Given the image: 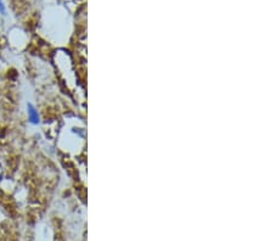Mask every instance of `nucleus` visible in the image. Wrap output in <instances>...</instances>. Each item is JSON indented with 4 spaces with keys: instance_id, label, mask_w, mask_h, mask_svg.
I'll use <instances>...</instances> for the list:
<instances>
[{
    "instance_id": "nucleus-2",
    "label": "nucleus",
    "mask_w": 274,
    "mask_h": 241,
    "mask_svg": "<svg viewBox=\"0 0 274 241\" xmlns=\"http://www.w3.org/2000/svg\"><path fill=\"white\" fill-rule=\"evenodd\" d=\"M0 12L1 14H5V8H4V5H3V1L0 0Z\"/></svg>"
},
{
    "instance_id": "nucleus-1",
    "label": "nucleus",
    "mask_w": 274,
    "mask_h": 241,
    "mask_svg": "<svg viewBox=\"0 0 274 241\" xmlns=\"http://www.w3.org/2000/svg\"><path fill=\"white\" fill-rule=\"evenodd\" d=\"M28 115H30V119L32 123H38L39 122V116H38V112L36 111L32 105H28Z\"/></svg>"
}]
</instances>
